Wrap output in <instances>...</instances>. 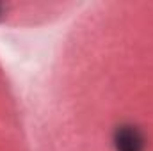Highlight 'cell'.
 Listing matches in <instances>:
<instances>
[{"label":"cell","mask_w":153,"mask_h":151,"mask_svg":"<svg viewBox=\"0 0 153 151\" xmlns=\"http://www.w3.org/2000/svg\"><path fill=\"white\" fill-rule=\"evenodd\" d=\"M112 141L116 151H144V137L134 124H119Z\"/></svg>","instance_id":"6da1fadb"},{"label":"cell","mask_w":153,"mask_h":151,"mask_svg":"<svg viewBox=\"0 0 153 151\" xmlns=\"http://www.w3.org/2000/svg\"><path fill=\"white\" fill-rule=\"evenodd\" d=\"M4 13V4H0V14Z\"/></svg>","instance_id":"7a4b0ae2"}]
</instances>
